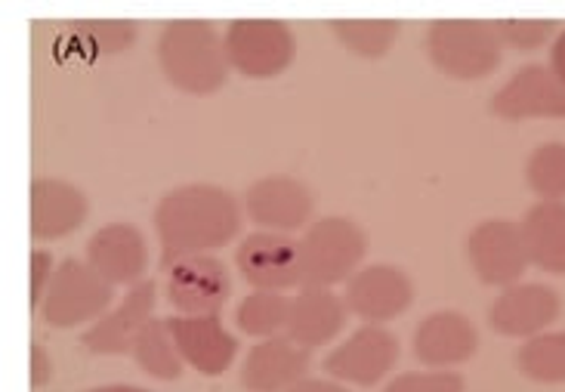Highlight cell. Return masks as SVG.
<instances>
[{
    "label": "cell",
    "instance_id": "cell-23",
    "mask_svg": "<svg viewBox=\"0 0 565 392\" xmlns=\"http://www.w3.org/2000/svg\"><path fill=\"white\" fill-rule=\"evenodd\" d=\"M134 359H137L139 371L149 374L152 380H161V383H170V380L183 378V356L173 343L168 328V318H152L142 333L134 343Z\"/></svg>",
    "mask_w": 565,
    "mask_h": 392
},
{
    "label": "cell",
    "instance_id": "cell-34",
    "mask_svg": "<svg viewBox=\"0 0 565 392\" xmlns=\"http://www.w3.org/2000/svg\"><path fill=\"white\" fill-rule=\"evenodd\" d=\"M551 72L565 84V29L553 38L551 46Z\"/></svg>",
    "mask_w": 565,
    "mask_h": 392
},
{
    "label": "cell",
    "instance_id": "cell-3",
    "mask_svg": "<svg viewBox=\"0 0 565 392\" xmlns=\"http://www.w3.org/2000/svg\"><path fill=\"white\" fill-rule=\"evenodd\" d=\"M429 62L455 81H482L501 65L504 46L494 22L479 19H439L427 29Z\"/></svg>",
    "mask_w": 565,
    "mask_h": 392
},
{
    "label": "cell",
    "instance_id": "cell-26",
    "mask_svg": "<svg viewBox=\"0 0 565 392\" xmlns=\"http://www.w3.org/2000/svg\"><path fill=\"white\" fill-rule=\"evenodd\" d=\"M516 368L525 380L559 386L565 383V331L537 333L516 352Z\"/></svg>",
    "mask_w": 565,
    "mask_h": 392
},
{
    "label": "cell",
    "instance_id": "cell-30",
    "mask_svg": "<svg viewBox=\"0 0 565 392\" xmlns=\"http://www.w3.org/2000/svg\"><path fill=\"white\" fill-rule=\"evenodd\" d=\"M383 392H463V378L458 371H402L390 380Z\"/></svg>",
    "mask_w": 565,
    "mask_h": 392
},
{
    "label": "cell",
    "instance_id": "cell-16",
    "mask_svg": "<svg viewBox=\"0 0 565 392\" xmlns=\"http://www.w3.org/2000/svg\"><path fill=\"white\" fill-rule=\"evenodd\" d=\"M482 347V337L470 318L455 309H439L414 328V359L433 371H455V364L473 359Z\"/></svg>",
    "mask_w": 565,
    "mask_h": 392
},
{
    "label": "cell",
    "instance_id": "cell-13",
    "mask_svg": "<svg viewBox=\"0 0 565 392\" xmlns=\"http://www.w3.org/2000/svg\"><path fill=\"white\" fill-rule=\"evenodd\" d=\"M242 208H245L247 220L260 232L290 235L297 229L312 226L316 201H312V192L306 182L273 173V177H263L247 186Z\"/></svg>",
    "mask_w": 565,
    "mask_h": 392
},
{
    "label": "cell",
    "instance_id": "cell-29",
    "mask_svg": "<svg viewBox=\"0 0 565 392\" xmlns=\"http://www.w3.org/2000/svg\"><path fill=\"white\" fill-rule=\"evenodd\" d=\"M494 31L501 38L504 50H516V53H529V50H541L551 44L559 34L553 19H498Z\"/></svg>",
    "mask_w": 565,
    "mask_h": 392
},
{
    "label": "cell",
    "instance_id": "cell-25",
    "mask_svg": "<svg viewBox=\"0 0 565 392\" xmlns=\"http://www.w3.org/2000/svg\"><path fill=\"white\" fill-rule=\"evenodd\" d=\"M65 34L77 53L96 60V56H115L127 46H134L139 29L127 19H84V22H72Z\"/></svg>",
    "mask_w": 565,
    "mask_h": 392
},
{
    "label": "cell",
    "instance_id": "cell-7",
    "mask_svg": "<svg viewBox=\"0 0 565 392\" xmlns=\"http://www.w3.org/2000/svg\"><path fill=\"white\" fill-rule=\"evenodd\" d=\"M398 356H402L398 337L386 325H362L324 356L321 368L328 378L343 386L371 390L390 378V371L398 364Z\"/></svg>",
    "mask_w": 565,
    "mask_h": 392
},
{
    "label": "cell",
    "instance_id": "cell-17",
    "mask_svg": "<svg viewBox=\"0 0 565 392\" xmlns=\"http://www.w3.org/2000/svg\"><path fill=\"white\" fill-rule=\"evenodd\" d=\"M168 328L183 362L204 378H220L235 364L238 337L220 316H170Z\"/></svg>",
    "mask_w": 565,
    "mask_h": 392
},
{
    "label": "cell",
    "instance_id": "cell-31",
    "mask_svg": "<svg viewBox=\"0 0 565 392\" xmlns=\"http://www.w3.org/2000/svg\"><path fill=\"white\" fill-rule=\"evenodd\" d=\"M56 257L50 254V251H31V306H41V300H44V294L50 290V285H53V275H56Z\"/></svg>",
    "mask_w": 565,
    "mask_h": 392
},
{
    "label": "cell",
    "instance_id": "cell-6",
    "mask_svg": "<svg viewBox=\"0 0 565 392\" xmlns=\"http://www.w3.org/2000/svg\"><path fill=\"white\" fill-rule=\"evenodd\" d=\"M223 46L232 72L250 81L285 75L297 53V41L281 19H235L223 31Z\"/></svg>",
    "mask_w": 565,
    "mask_h": 392
},
{
    "label": "cell",
    "instance_id": "cell-8",
    "mask_svg": "<svg viewBox=\"0 0 565 392\" xmlns=\"http://www.w3.org/2000/svg\"><path fill=\"white\" fill-rule=\"evenodd\" d=\"M491 115L501 121H565V84L551 65H522L491 93Z\"/></svg>",
    "mask_w": 565,
    "mask_h": 392
},
{
    "label": "cell",
    "instance_id": "cell-33",
    "mask_svg": "<svg viewBox=\"0 0 565 392\" xmlns=\"http://www.w3.org/2000/svg\"><path fill=\"white\" fill-rule=\"evenodd\" d=\"M288 392H352V390L350 386H343V383H337V380H331V378H306Z\"/></svg>",
    "mask_w": 565,
    "mask_h": 392
},
{
    "label": "cell",
    "instance_id": "cell-4",
    "mask_svg": "<svg viewBox=\"0 0 565 392\" xmlns=\"http://www.w3.org/2000/svg\"><path fill=\"white\" fill-rule=\"evenodd\" d=\"M300 242L303 285L334 287L347 285L362 269L367 254V235L350 216H321L312 220Z\"/></svg>",
    "mask_w": 565,
    "mask_h": 392
},
{
    "label": "cell",
    "instance_id": "cell-24",
    "mask_svg": "<svg viewBox=\"0 0 565 392\" xmlns=\"http://www.w3.org/2000/svg\"><path fill=\"white\" fill-rule=\"evenodd\" d=\"M290 297L276 290H250L235 306V325L238 331L254 340H273L288 328Z\"/></svg>",
    "mask_w": 565,
    "mask_h": 392
},
{
    "label": "cell",
    "instance_id": "cell-15",
    "mask_svg": "<svg viewBox=\"0 0 565 392\" xmlns=\"http://www.w3.org/2000/svg\"><path fill=\"white\" fill-rule=\"evenodd\" d=\"M563 300L544 282H520L504 287L489 309V325L501 337L532 340L537 333L553 331V321L559 318Z\"/></svg>",
    "mask_w": 565,
    "mask_h": 392
},
{
    "label": "cell",
    "instance_id": "cell-19",
    "mask_svg": "<svg viewBox=\"0 0 565 392\" xmlns=\"http://www.w3.org/2000/svg\"><path fill=\"white\" fill-rule=\"evenodd\" d=\"M87 263L111 287H134L149 269V244L134 223H106L87 242Z\"/></svg>",
    "mask_w": 565,
    "mask_h": 392
},
{
    "label": "cell",
    "instance_id": "cell-11",
    "mask_svg": "<svg viewBox=\"0 0 565 392\" xmlns=\"http://www.w3.org/2000/svg\"><path fill=\"white\" fill-rule=\"evenodd\" d=\"M235 266L254 290L285 294L290 287H303L300 242L281 232H250L235 251Z\"/></svg>",
    "mask_w": 565,
    "mask_h": 392
},
{
    "label": "cell",
    "instance_id": "cell-28",
    "mask_svg": "<svg viewBox=\"0 0 565 392\" xmlns=\"http://www.w3.org/2000/svg\"><path fill=\"white\" fill-rule=\"evenodd\" d=\"M525 182L537 201H565V142H541L525 161Z\"/></svg>",
    "mask_w": 565,
    "mask_h": 392
},
{
    "label": "cell",
    "instance_id": "cell-21",
    "mask_svg": "<svg viewBox=\"0 0 565 392\" xmlns=\"http://www.w3.org/2000/svg\"><path fill=\"white\" fill-rule=\"evenodd\" d=\"M347 318H350V309L331 287L303 285L290 297L285 337L303 349L328 347L347 328Z\"/></svg>",
    "mask_w": 565,
    "mask_h": 392
},
{
    "label": "cell",
    "instance_id": "cell-12",
    "mask_svg": "<svg viewBox=\"0 0 565 392\" xmlns=\"http://www.w3.org/2000/svg\"><path fill=\"white\" fill-rule=\"evenodd\" d=\"M164 290L177 316H220L232 297V275L214 254L189 257L170 266Z\"/></svg>",
    "mask_w": 565,
    "mask_h": 392
},
{
    "label": "cell",
    "instance_id": "cell-22",
    "mask_svg": "<svg viewBox=\"0 0 565 392\" xmlns=\"http://www.w3.org/2000/svg\"><path fill=\"white\" fill-rule=\"evenodd\" d=\"M520 226L532 266L547 275H565V201H537Z\"/></svg>",
    "mask_w": 565,
    "mask_h": 392
},
{
    "label": "cell",
    "instance_id": "cell-35",
    "mask_svg": "<svg viewBox=\"0 0 565 392\" xmlns=\"http://www.w3.org/2000/svg\"><path fill=\"white\" fill-rule=\"evenodd\" d=\"M90 392H152V390H142V386H134V383H106V386H93Z\"/></svg>",
    "mask_w": 565,
    "mask_h": 392
},
{
    "label": "cell",
    "instance_id": "cell-5",
    "mask_svg": "<svg viewBox=\"0 0 565 392\" xmlns=\"http://www.w3.org/2000/svg\"><path fill=\"white\" fill-rule=\"evenodd\" d=\"M115 306V287L108 285L87 259L65 257L53 275V285L41 300V318L50 328H90Z\"/></svg>",
    "mask_w": 565,
    "mask_h": 392
},
{
    "label": "cell",
    "instance_id": "cell-9",
    "mask_svg": "<svg viewBox=\"0 0 565 392\" xmlns=\"http://www.w3.org/2000/svg\"><path fill=\"white\" fill-rule=\"evenodd\" d=\"M467 259L482 285L501 290L520 285L525 269L532 266L522 226L510 220H486L473 226L467 235Z\"/></svg>",
    "mask_w": 565,
    "mask_h": 392
},
{
    "label": "cell",
    "instance_id": "cell-18",
    "mask_svg": "<svg viewBox=\"0 0 565 392\" xmlns=\"http://www.w3.org/2000/svg\"><path fill=\"white\" fill-rule=\"evenodd\" d=\"M87 195L75 182L60 177H38L29 186V229L38 242L65 239L87 223Z\"/></svg>",
    "mask_w": 565,
    "mask_h": 392
},
{
    "label": "cell",
    "instance_id": "cell-14",
    "mask_svg": "<svg viewBox=\"0 0 565 392\" xmlns=\"http://www.w3.org/2000/svg\"><path fill=\"white\" fill-rule=\"evenodd\" d=\"M343 303L350 316L362 318L365 325H386L412 309L414 285L393 263H374L362 266L343 285Z\"/></svg>",
    "mask_w": 565,
    "mask_h": 392
},
{
    "label": "cell",
    "instance_id": "cell-2",
    "mask_svg": "<svg viewBox=\"0 0 565 392\" xmlns=\"http://www.w3.org/2000/svg\"><path fill=\"white\" fill-rule=\"evenodd\" d=\"M158 65L170 84L189 96H211L230 77L223 34L204 19H173L158 34Z\"/></svg>",
    "mask_w": 565,
    "mask_h": 392
},
{
    "label": "cell",
    "instance_id": "cell-1",
    "mask_svg": "<svg viewBox=\"0 0 565 392\" xmlns=\"http://www.w3.org/2000/svg\"><path fill=\"white\" fill-rule=\"evenodd\" d=\"M245 208L214 182H185L170 189L154 208V232L161 242V269L189 257H204L232 244L242 232Z\"/></svg>",
    "mask_w": 565,
    "mask_h": 392
},
{
    "label": "cell",
    "instance_id": "cell-32",
    "mask_svg": "<svg viewBox=\"0 0 565 392\" xmlns=\"http://www.w3.org/2000/svg\"><path fill=\"white\" fill-rule=\"evenodd\" d=\"M31 386L34 390H44L46 383L53 380V374H56V368H53V359H50V352H46L41 343H31Z\"/></svg>",
    "mask_w": 565,
    "mask_h": 392
},
{
    "label": "cell",
    "instance_id": "cell-27",
    "mask_svg": "<svg viewBox=\"0 0 565 392\" xmlns=\"http://www.w3.org/2000/svg\"><path fill=\"white\" fill-rule=\"evenodd\" d=\"M331 31L340 44L362 60H381L386 56L402 34L396 19H337Z\"/></svg>",
    "mask_w": 565,
    "mask_h": 392
},
{
    "label": "cell",
    "instance_id": "cell-20",
    "mask_svg": "<svg viewBox=\"0 0 565 392\" xmlns=\"http://www.w3.org/2000/svg\"><path fill=\"white\" fill-rule=\"evenodd\" d=\"M309 349L297 347L290 337L260 340L247 349L238 380L247 392H288L309 374Z\"/></svg>",
    "mask_w": 565,
    "mask_h": 392
},
{
    "label": "cell",
    "instance_id": "cell-10",
    "mask_svg": "<svg viewBox=\"0 0 565 392\" xmlns=\"http://www.w3.org/2000/svg\"><path fill=\"white\" fill-rule=\"evenodd\" d=\"M158 306V285L142 278L139 285L127 287L121 300L108 309L99 321L81 333V347L93 356H134V343L142 328L152 321Z\"/></svg>",
    "mask_w": 565,
    "mask_h": 392
}]
</instances>
